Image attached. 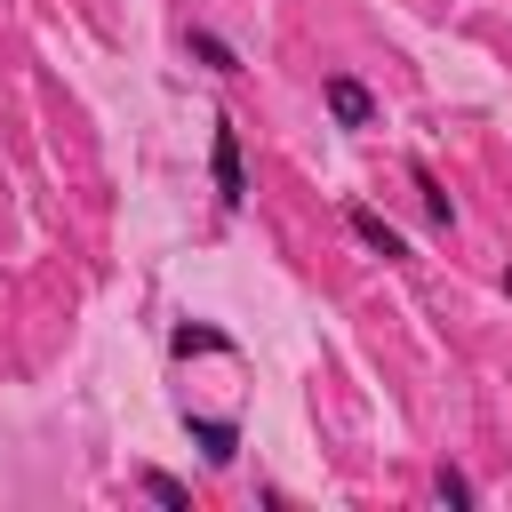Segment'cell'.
<instances>
[{
    "instance_id": "1",
    "label": "cell",
    "mask_w": 512,
    "mask_h": 512,
    "mask_svg": "<svg viewBox=\"0 0 512 512\" xmlns=\"http://www.w3.org/2000/svg\"><path fill=\"white\" fill-rule=\"evenodd\" d=\"M208 176H216V208L240 216L248 208V152H240V120H216L208 136Z\"/></svg>"
},
{
    "instance_id": "2",
    "label": "cell",
    "mask_w": 512,
    "mask_h": 512,
    "mask_svg": "<svg viewBox=\"0 0 512 512\" xmlns=\"http://www.w3.org/2000/svg\"><path fill=\"white\" fill-rule=\"evenodd\" d=\"M320 104H328V120H336V128H352V136H360V128H376V112H384V104H376V88H368L360 72H320Z\"/></svg>"
},
{
    "instance_id": "3",
    "label": "cell",
    "mask_w": 512,
    "mask_h": 512,
    "mask_svg": "<svg viewBox=\"0 0 512 512\" xmlns=\"http://www.w3.org/2000/svg\"><path fill=\"white\" fill-rule=\"evenodd\" d=\"M344 232L368 248V256H384V264H408L416 248H408V232L384 216V208H368V200H344Z\"/></svg>"
},
{
    "instance_id": "4",
    "label": "cell",
    "mask_w": 512,
    "mask_h": 512,
    "mask_svg": "<svg viewBox=\"0 0 512 512\" xmlns=\"http://www.w3.org/2000/svg\"><path fill=\"white\" fill-rule=\"evenodd\" d=\"M184 432H192V448H200L216 472L240 456V416H208V408H184Z\"/></svg>"
},
{
    "instance_id": "5",
    "label": "cell",
    "mask_w": 512,
    "mask_h": 512,
    "mask_svg": "<svg viewBox=\"0 0 512 512\" xmlns=\"http://www.w3.org/2000/svg\"><path fill=\"white\" fill-rule=\"evenodd\" d=\"M184 56L200 64V72H216V80H240L248 64H240V48L216 32V24H184Z\"/></svg>"
},
{
    "instance_id": "6",
    "label": "cell",
    "mask_w": 512,
    "mask_h": 512,
    "mask_svg": "<svg viewBox=\"0 0 512 512\" xmlns=\"http://www.w3.org/2000/svg\"><path fill=\"white\" fill-rule=\"evenodd\" d=\"M168 352H176V360H192V352H216V360H240V344H232L224 328H200V320H176V328H168Z\"/></svg>"
},
{
    "instance_id": "7",
    "label": "cell",
    "mask_w": 512,
    "mask_h": 512,
    "mask_svg": "<svg viewBox=\"0 0 512 512\" xmlns=\"http://www.w3.org/2000/svg\"><path fill=\"white\" fill-rule=\"evenodd\" d=\"M408 176H416V200H424V216H432V232H456V200H448V184H440V176H432L424 160H416Z\"/></svg>"
},
{
    "instance_id": "8",
    "label": "cell",
    "mask_w": 512,
    "mask_h": 512,
    "mask_svg": "<svg viewBox=\"0 0 512 512\" xmlns=\"http://www.w3.org/2000/svg\"><path fill=\"white\" fill-rule=\"evenodd\" d=\"M136 488H144L152 504H176V512H192V488H184L176 472H152V464H144V472H136Z\"/></svg>"
},
{
    "instance_id": "9",
    "label": "cell",
    "mask_w": 512,
    "mask_h": 512,
    "mask_svg": "<svg viewBox=\"0 0 512 512\" xmlns=\"http://www.w3.org/2000/svg\"><path fill=\"white\" fill-rule=\"evenodd\" d=\"M432 504H480V488H472V472H456V464H440V472H432Z\"/></svg>"
},
{
    "instance_id": "10",
    "label": "cell",
    "mask_w": 512,
    "mask_h": 512,
    "mask_svg": "<svg viewBox=\"0 0 512 512\" xmlns=\"http://www.w3.org/2000/svg\"><path fill=\"white\" fill-rule=\"evenodd\" d=\"M504 296H512V272H504Z\"/></svg>"
}]
</instances>
